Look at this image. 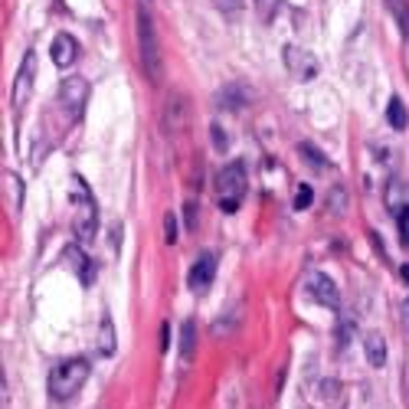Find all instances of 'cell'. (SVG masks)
<instances>
[{"instance_id": "cell-1", "label": "cell", "mask_w": 409, "mask_h": 409, "mask_svg": "<svg viewBox=\"0 0 409 409\" xmlns=\"http://www.w3.org/2000/svg\"><path fill=\"white\" fill-rule=\"evenodd\" d=\"M72 206H76L72 229H76L79 246L95 242V236H98V206H95V196H92V190L86 187L82 177H72Z\"/></svg>"}, {"instance_id": "cell-2", "label": "cell", "mask_w": 409, "mask_h": 409, "mask_svg": "<svg viewBox=\"0 0 409 409\" xmlns=\"http://www.w3.org/2000/svg\"><path fill=\"white\" fill-rule=\"evenodd\" d=\"M92 373V364L86 357H69V360H59V364L49 370V393L53 399H72L82 389V383Z\"/></svg>"}, {"instance_id": "cell-3", "label": "cell", "mask_w": 409, "mask_h": 409, "mask_svg": "<svg viewBox=\"0 0 409 409\" xmlns=\"http://www.w3.org/2000/svg\"><path fill=\"white\" fill-rule=\"evenodd\" d=\"M138 43H141V63L151 82H161V46H157V30L148 3L138 7Z\"/></svg>"}, {"instance_id": "cell-4", "label": "cell", "mask_w": 409, "mask_h": 409, "mask_svg": "<svg viewBox=\"0 0 409 409\" xmlns=\"http://www.w3.org/2000/svg\"><path fill=\"white\" fill-rule=\"evenodd\" d=\"M219 210L223 213H236L242 196H246V187H249V177H246V164L242 161H233L219 171Z\"/></svg>"}, {"instance_id": "cell-5", "label": "cell", "mask_w": 409, "mask_h": 409, "mask_svg": "<svg viewBox=\"0 0 409 409\" xmlns=\"http://www.w3.org/2000/svg\"><path fill=\"white\" fill-rule=\"evenodd\" d=\"M33 82H36V53L26 49L20 69H17V76H13V88H10L13 118H20L23 111H26V102H30V95H33Z\"/></svg>"}, {"instance_id": "cell-6", "label": "cell", "mask_w": 409, "mask_h": 409, "mask_svg": "<svg viewBox=\"0 0 409 409\" xmlns=\"http://www.w3.org/2000/svg\"><path fill=\"white\" fill-rule=\"evenodd\" d=\"M88 95H92V88H88V82L82 76H69L63 86H59V102H63V108L69 111V118H82Z\"/></svg>"}, {"instance_id": "cell-7", "label": "cell", "mask_w": 409, "mask_h": 409, "mask_svg": "<svg viewBox=\"0 0 409 409\" xmlns=\"http://www.w3.org/2000/svg\"><path fill=\"white\" fill-rule=\"evenodd\" d=\"M285 65H288V72L295 79H302V82H311L314 76H318V59H314L308 49H302V46H285Z\"/></svg>"}, {"instance_id": "cell-8", "label": "cell", "mask_w": 409, "mask_h": 409, "mask_svg": "<svg viewBox=\"0 0 409 409\" xmlns=\"http://www.w3.org/2000/svg\"><path fill=\"white\" fill-rule=\"evenodd\" d=\"M304 288H308V295H311L314 302L324 304V308H331V311L341 304V291H337V285H334L331 275H321V272H318V275H311V279H308V285H304Z\"/></svg>"}, {"instance_id": "cell-9", "label": "cell", "mask_w": 409, "mask_h": 409, "mask_svg": "<svg viewBox=\"0 0 409 409\" xmlns=\"http://www.w3.org/2000/svg\"><path fill=\"white\" fill-rule=\"evenodd\" d=\"M213 275H216V256L213 252H200L196 262L190 265V275H187V285L194 291H206L213 285Z\"/></svg>"}, {"instance_id": "cell-10", "label": "cell", "mask_w": 409, "mask_h": 409, "mask_svg": "<svg viewBox=\"0 0 409 409\" xmlns=\"http://www.w3.org/2000/svg\"><path fill=\"white\" fill-rule=\"evenodd\" d=\"M49 56H53V63L59 69H69L79 59V40L72 33H59L53 40V46H49Z\"/></svg>"}, {"instance_id": "cell-11", "label": "cell", "mask_w": 409, "mask_h": 409, "mask_svg": "<svg viewBox=\"0 0 409 409\" xmlns=\"http://www.w3.org/2000/svg\"><path fill=\"white\" fill-rule=\"evenodd\" d=\"M65 262L76 269V275H79V281H82V285H92V281H95V262L82 252V246H79V242L65 246Z\"/></svg>"}, {"instance_id": "cell-12", "label": "cell", "mask_w": 409, "mask_h": 409, "mask_svg": "<svg viewBox=\"0 0 409 409\" xmlns=\"http://www.w3.org/2000/svg\"><path fill=\"white\" fill-rule=\"evenodd\" d=\"M387 206H389V213L396 216V219L409 210V183L406 180L393 177V180L387 183Z\"/></svg>"}, {"instance_id": "cell-13", "label": "cell", "mask_w": 409, "mask_h": 409, "mask_svg": "<svg viewBox=\"0 0 409 409\" xmlns=\"http://www.w3.org/2000/svg\"><path fill=\"white\" fill-rule=\"evenodd\" d=\"M364 354H366V364L380 370V366L387 364V337L380 331H370L364 337Z\"/></svg>"}, {"instance_id": "cell-14", "label": "cell", "mask_w": 409, "mask_h": 409, "mask_svg": "<svg viewBox=\"0 0 409 409\" xmlns=\"http://www.w3.org/2000/svg\"><path fill=\"white\" fill-rule=\"evenodd\" d=\"M3 200H7L13 213L23 210V180L13 171H3Z\"/></svg>"}, {"instance_id": "cell-15", "label": "cell", "mask_w": 409, "mask_h": 409, "mask_svg": "<svg viewBox=\"0 0 409 409\" xmlns=\"http://www.w3.org/2000/svg\"><path fill=\"white\" fill-rule=\"evenodd\" d=\"M98 354L102 357L115 354V324H111L108 314H102V321H98Z\"/></svg>"}, {"instance_id": "cell-16", "label": "cell", "mask_w": 409, "mask_h": 409, "mask_svg": "<svg viewBox=\"0 0 409 409\" xmlns=\"http://www.w3.org/2000/svg\"><path fill=\"white\" fill-rule=\"evenodd\" d=\"M387 121H389V128H396V131H406L409 128V111L406 105H403V98H389V105H387Z\"/></svg>"}, {"instance_id": "cell-17", "label": "cell", "mask_w": 409, "mask_h": 409, "mask_svg": "<svg viewBox=\"0 0 409 409\" xmlns=\"http://www.w3.org/2000/svg\"><path fill=\"white\" fill-rule=\"evenodd\" d=\"M194 347H196V321L187 318L180 324V360H190L194 357Z\"/></svg>"}, {"instance_id": "cell-18", "label": "cell", "mask_w": 409, "mask_h": 409, "mask_svg": "<svg viewBox=\"0 0 409 409\" xmlns=\"http://www.w3.org/2000/svg\"><path fill=\"white\" fill-rule=\"evenodd\" d=\"M387 10L393 13V20H396L399 33L409 40V0H387Z\"/></svg>"}, {"instance_id": "cell-19", "label": "cell", "mask_w": 409, "mask_h": 409, "mask_svg": "<svg viewBox=\"0 0 409 409\" xmlns=\"http://www.w3.org/2000/svg\"><path fill=\"white\" fill-rule=\"evenodd\" d=\"M252 3H256V13L262 23H272L281 10V0H252Z\"/></svg>"}, {"instance_id": "cell-20", "label": "cell", "mask_w": 409, "mask_h": 409, "mask_svg": "<svg viewBox=\"0 0 409 409\" xmlns=\"http://www.w3.org/2000/svg\"><path fill=\"white\" fill-rule=\"evenodd\" d=\"M311 200H314V190L308 187V183H302V187L295 190V210H308V206H311Z\"/></svg>"}, {"instance_id": "cell-21", "label": "cell", "mask_w": 409, "mask_h": 409, "mask_svg": "<svg viewBox=\"0 0 409 409\" xmlns=\"http://www.w3.org/2000/svg\"><path fill=\"white\" fill-rule=\"evenodd\" d=\"M164 242L167 246L177 242V219H173V213H164Z\"/></svg>"}, {"instance_id": "cell-22", "label": "cell", "mask_w": 409, "mask_h": 409, "mask_svg": "<svg viewBox=\"0 0 409 409\" xmlns=\"http://www.w3.org/2000/svg\"><path fill=\"white\" fill-rule=\"evenodd\" d=\"M210 134H213V148H216V151H226V148H229L226 131L219 128V125H210Z\"/></svg>"}, {"instance_id": "cell-23", "label": "cell", "mask_w": 409, "mask_h": 409, "mask_svg": "<svg viewBox=\"0 0 409 409\" xmlns=\"http://www.w3.org/2000/svg\"><path fill=\"white\" fill-rule=\"evenodd\" d=\"M298 151H302V154H304V157H308V161H311V164H318V167H324V164H327V161H324V157H321V151L314 148V144H302Z\"/></svg>"}, {"instance_id": "cell-24", "label": "cell", "mask_w": 409, "mask_h": 409, "mask_svg": "<svg viewBox=\"0 0 409 409\" xmlns=\"http://www.w3.org/2000/svg\"><path fill=\"white\" fill-rule=\"evenodd\" d=\"M183 223H187V229H196V203L194 200L183 203Z\"/></svg>"}, {"instance_id": "cell-25", "label": "cell", "mask_w": 409, "mask_h": 409, "mask_svg": "<svg viewBox=\"0 0 409 409\" xmlns=\"http://www.w3.org/2000/svg\"><path fill=\"white\" fill-rule=\"evenodd\" d=\"M213 7H216V10L233 13V10H239V7H242V0H213Z\"/></svg>"}, {"instance_id": "cell-26", "label": "cell", "mask_w": 409, "mask_h": 409, "mask_svg": "<svg viewBox=\"0 0 409 409\" xmlns=\"http://www.w3.org/2000/svg\"><path fill=\"white\" fill-rule=\"evenodd\" d=\"M399 239H403V246H409V210L399 216Z\"/></svg>"}, {"instance_id": "cell-27", "label": "cell", "mask_w": 409, "mask_h": 409, "mask_svg": "<svg viewBox=\"0 0 409 409\" xmlns=\"http://www.w3.org/2000/svg\"><path fill=\"white\" fill-rule=\"evenodd\" d=\"M399 321H403V327H406V334H409V298L403 302V314H399Z\"/></svg>"}, {"instance_id": "cell-28", "label": "cell", "mask_w": 409, "mask_h": 409, "mask_svg": "<svg viewBox=\"0 0 409 409\" xmlns=\"http://www.w3.org/2000/svg\"><path fill=\"white\" fill-rule=\"evenodd\" d=\"M399 275H403V279L409 281V265H403V269H399Z\"/></svg>"}]
</instances>
